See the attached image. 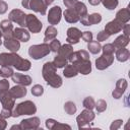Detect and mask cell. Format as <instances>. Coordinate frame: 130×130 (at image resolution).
<instances>
[{
	"label": "cell",
	"mask_w": 130,
	"mask_h": 130,
	"mask_svg": "<svg viewBox=\"0 0 130 130\" xmlns=\"http://www.w3.org/2000/svg\"><path fill=\"white\" fill-rule=\"evenodd\" d=\"M94 108H95V110H96L98 113H102V112L106 111V109H107V103H106V101L103 100V99L98 100V102L94 105Z\"/></svg>",
	"instance_id": "8d00e7d4"
},
{
	"label": "cell",
	"mask_w": 130,
	"mask_h": 130,
	"mask_svg": "<svg viewBox=\"0 0 130 130\" xmlns=\"http://www.w3.org/2000/svg\"><path fill=\"white\" fill-rule=\"evenodd\" d=\"M45 124H46V127L48 129H51V130H59V129H68V130H70L71 129V127L69 125L59 123L58 121H56L54 119H51V118L47 119Z\"/></svg>",
	"instance_id": "7402d4cb"
},
{
	"label": "cell",
	"mask_w": 130,
	"mask_h": 130,
	"mask_svg": "<svg viewBox=\"0 0 130 130\" xmlns=\"http://www.w3.org/2000/svg\"><path fill=\"white\" fill-rule=\"evenodd\" d=\"M9 89V82L7 79H1L0 80V91L8 90Z\"/></svg>",
	"instance_id": "f6af8a7d"
},
{
	"label": "cell",
	"mask_w": 130,
	"mask_h": 130,
	"mask_svg": "<svg viewBox=\"0 0 130 130\" xmlns=\"http://www.w3.org/2000/svg\"><path fill=\"white\" fill-rule=\"evenodd\" d=\"M57 53H58L59 55L65 57V58L69 61V59H70V57H71V55H72V53H73V48H72L71 44H64V45H62V46L60 47V49L58 50Z\"/></svg>",
	"instance_id": "4316f807"
},
{
	"label": "cell",
	"mask_w": 130,
	"mask_h": 130,
	"mask_svg": "<svg viewBox=\"0 0 130 130\" xmlns=\"http://www.w3.org/2000/svg\"><path fill=\"white\" fill-rule=\"evenodd\" d=\"M61 15H62V10L60 6H54L50 8L48 13V22L51 25L58 24L61 20Z\"/></svg>",
	"instance_id": "4fadbf2b"
},
{
	"label": "cell",
	"mask_w": 130,
	"mask_h": 130,
	"mask_svg": "<svg viewBox=\"0 0 130 130\" xmlns=\"http://www.w3.org/2000/svg\"><path fill=\"white\" fill-rule=\"evenodd\" d=\"M88 3L92 6H96L101 3V0H88Z\"/></svg>",
	"instance_id": "816d5d0a"
},
{
	"label": "cell",
	"mask_w": 130,
	"mask_h": 130,
	"mask_svg": "<svg viewBox=\"0 0 130 130\" xmlns=\"http://www.w3.org/2000/svg\"><path fill=\"white\" fill-rule=\"evenodd\" d=\"M0 115H1V116H2L4 119H7V118L12 117V111L2 109V110H1V112H0Z\"/></svg>",
	"instance_id": "bcb514c9"
},
{
	"label": "cell",
	"mask_w": 130,
	"mask_h": 130,
	"mask_svg": "<svg viewBox=\"0 0 130 130\" xmlns=\"http://www.w3.org/2000/svg\"><path fill=\"white\" fill-rule=\"evenodd\" d=\"M0 66L1 67H14L18 71H28L31 67V63L27 59L21 58L16 53H1L0 54Z\"/></svg>",
	"instance_id": "6da1fadb"
},
{
	"label": "cell",
	"mask_w": 130,
	"mask_h": 130,
	"mask_svg": "<svg viewBox=\"0 0 130 130\" xmlns=\"http://www.w3.org/2000/svg\"><path fill=\"white\" fill-rule=\"evenodd\" d=\"M0 103L2 105V109L12 111L15 106V99L10 94L9 90L0 91Z\"/></svg>",
	"instance_id": "30bf717a"
},
{
	"label": "cell",
	"mask_w": 130,
	"mask_h": 130,
	"mask_svg": "<svg viewBox=\"0 0 130 130\" xmlns=\"http://www.w3.org/2000/svg\"><path fill=\"white\" fill-rule=\"evenodd\" d=\"M129 41H130L129 37H126V36L122 35V36H119L112 44L114 45L115 49H120V48H125L129 44Z\"/></svg>",
	"instance_id": "f1b7e54d"
},
{
	"label": "cell",
	"mask_w": 130,
	"mask_h": 130,
	"mask_svg": "<svg viewBox=\"0 0 130 130\" xmlns=\"http://www.w3.org/2000/svg\"><path fill=\"white\" fill-rule=\"evenodd\" d=\"M8 9V5L5 1L0 0V14H4Z\"/></svg>",
	"instance_id": "7dc6e473"
},
{
	"label": "cell",
	"mask_w": 130,
	"mask_h": 130,
	"mask_svg": "<svg viewBox=\"0 0 130 130\" xmlns=\"http://www.w3.org/2000/svg\"><path fill=\"white\" fill-rule=\"evenodd\" d=\"M25 17H26V14L22 10L12 9L9 12L8 19L12 22L17 23L18 25H20V27H25Z\"/></svg>",
	"instance_id": "8fae6325"
},
{
	"label": "cell",
	"mask_w": 130,
	"mask_h": 130,
	"mask_svg": "<svg viewBox=\"0 0 130 130\" xmlns=\"http://www.w3.org/2000/svg\"><path fill=\"white\" fill-rule=\"evenodd\" d=\"M0 29L2 31V37L4 38V40L10 39V38H14L13 37L12 21H10L9 19H4V20H2L0 22Z\"/></svg>",
	"instance_id": "5bb4252c"
},
{
	"label": "cell",
	"mask_w": 130,
	"mask_h": 130,
	"mask_svg": "<svg viewBox=\"0 0 130 130\" xmlns=\"http://www.w3.org/2000/svg\"><path fill=\"white\" fill-rule=\"evenodd\" d=\"M11 78H12L13 82H15L17 84H20V85H23V86H27V85L31 84V77L29 75H26V74L13 73Z\"/></svg>",
	"instance_id": "d6986e66"
},
{
	"label": "cell",
	"mask_w": 130,
	"mask_h": 130,
	"mask_svg": "<svg viewBox=\"0 0 130 130\" xmlns=\"http://www.w3.org/2000/svg\"><path fill=\"white\" fill-rule=\"evenodd\" d=\"M123 25H124V24H122V23H120L119 21H117L116 19H114V20H112V21H110V22H108V23L106 24L105 30H106L110 36H112V35H115V34L120 32V31L122 30V28H123Z\"/></svg>",
	"instance_id": "ffe728a7"
},
{
	"label": "cell",
	"mask_w": 130,
	"mask_h": 130,
	"mask_svg": "<svg viewBox=\"0 0 130 130\" xmlns=\"http://www.w3.org/2000/svg\"><path fill=\"white\" fill-rule=\"evenodd\" d=\"M37 112V107L31 101H24L16 106H14L12 110V117H19L22 115H34Z\"/></svg>",
	"instance_id": "277c9868"
},
{
	"label": "cell",
	"mask_w": 130,
	"mask_h": 130,
	"mask_svg": "<svg viewBox=\"0 0 130 130\" xmlns=\"http://www.w3.org/2000/svg\"><path fill=\"white\" fill-rule=\"evenodd\" d=\"M109 37H110V35L104 29V30H101V31L98 32V35H96V41L98 42H103V41H106L107 39H109Z\"/></svg>",
	"instance_id": "b9f144b4"
},
{
	"label": "cell",
	"mask_w": 130,
	"mask_h": 130,
	"mask_svg": "<svg viewBox=\"0 0 130 130\" xmlns=\"http://www.w3.org/2000/svg\"><path fill=\"white\" fill-rule=\"evenodd\" d=\"M87 49L91 54L95 55L102 51V46H101V43L98 41H90L87 43Z\"/></svg>",
	"instance_id": "4dcf8cb0"
},
{
	"label": "cell",
	"mask_w": 130,
	"mask_h": 130,
	"mask_svg": "<svg viewBox=\"0 0 130 130\" xmlns=\"http://www.w3.org/2000/svg\"><path fill=\"white\" fill-rule=\"evenodd\" d=\"M13 37L18 40L19 42H23V43H26L29 41L30 39V35L28 32L27 29H25L24 27H16V28H13Z\"/></svg>",
	"instance_id": "ac0fdd59"
},
{
	"label": "cell",
	"mask_w": 130,
	"mask_h": 130,
	"mask_svg": "<svg viewBox=\"0 0 130 130\" xmlns=\"http://www.w3.org/2000/svg\"><path fill=\"white\" fill-rule=\"evenodd\" d=\"M44 93V87L40 84H36L31 87V94L35 96H41Z\"/></svg>",
	"instance_id": "ab89813d"
},
{
	"label": "cell",
	"mask_w": 130,
	"mask_h": 130,
	"mask_svg": "<svg viewBox=\"0 0 130 130\" xmlns=\"http://www.w3.org/2000/svg\"><path fill=\"white\" fill-rule=\"evenodd\" d=\"M9 92H10V94L16 100V99H21V98L25 96L26 93H27V90H26L25 86L18 84V85L13 86V87L9 90Z\"/></svg>",
	"instance_id": "d4e9b609"
},
{
	"label": "cell",
	"mask_w": 130,
	"mask_h": 130,
	"mask_svg": "<svg viewBox=\"0 0 130 130\" xmlns=\"http://www.w3.org/2000/svg\"><path fill=\"white\" fill-rule=\"evenodd\" d=\"M21 5L26 9H30L35 12L41 13V15L46 14L48 7L44 0H22Z\"/></svg>",
	"instance_id": "8992f818"
},
{
	"label": "cell",
	"mask_w": 130,
	"mask_h": 130,
	"mask_svg": "<svg viewBox=\"0 0 130 130\" xmlns=\"http://www.w3.org/2000/svg\"><path fill=\"white\" fill-rule=\"evenodd\" d=\"M122 30L124 31V36H126V37H130V24L125 23V24L123 25Z\"/></svg>",
	"instance_id": "681fc988"
},
{
	"label": "cell",
	"mask_w": 130,
	"mask_h": 130,
	"mask_svg": "<svg viewBox=\"0 0 130 130\" xmlns=\"http://www.w3.org/2000/svg\"><path fill=\"white\" fill-rule=\"evenodd\" d=\"M69 61L71 64H73L78 73H81L83 75H87L91 72V63L89 60V54L85 50H79L76 52H73Z\"/></svg>",
	"instance_id": "7a4b0ae2"
},
{
	"label": "cell",
	"mask_w": 130,
	"mask_h": 130,
	"mask_svg": "<svg viewBox=\"0 0 130 130\" xmlns=\"http://www.w3.org/2000/svg\"><path fill=\"white\" fill-rule=\"evenodd\" d=\"M92 37H93V36H92V32H91V31H83V32L81 34V38H82L83 41L86 42V43L92 41Z\"/></svg>",
	"instance_id": "ee69618b"
},
{
	"label": "cell",
	"mask_w": 130,
	"mask_h": 130,
	"mask_svg": "<svg viewBox=\"0 0 130 130\" xmlns=\"http://www.w3.org/2000/svg\"><path fill=\"white\" fill-rule=\"evenodd\" d=\"M94 117H95V114L92 112V110L85 109V110L81 111V113L76 118L78 128L81 129V128L90 127V122L94 119Z\"/></svg>",
	"instance_id": "52a82bcc"
},
{
	"label": "cell",
	"mask_w": 130,
	"mask_h": 130,
	"mask_svg": "<svg viewBox=\"0 0 130 130\" xmlns=\"http://www.w3.org/2000/svg\"><path fill=\"white\" fill-rule=\"evenodd\" d=\"M81 24L85 26H89L92 24H98L102 21V15L100 13H92V14H86L79 20Z\"/></svg>",
	"instance_id": "2e32d148"
},
{
	"label": "cell",
	"mask_w": 130,
	"mask_h": 130,
	"mask_svg": "<svg viewBox=\"0 0 130 130\" xmlns=\"http://www.w3.org/2000/svg\"><path fill=\"white\" fill-rule=\"evenodd\" d=\"M1 39H2V31H1V29H0V46L2 45V41H1Z\"/></svg>",
	"instance_id": "11a10c76"
},
{
	"label": "cell",
	"mask_w": 130,
	"mask_h": 130,
	"mask_svg": "<svg viewBox=\"0 0 130 130\" xmlns=\"http://www.w3.org/2000/svg\"><path fill=\"white\" fill-rule=\"evenodd\" d=\"M127 86H128V83H127V80L125 78H121V79L117 80L116 87L112 92L113 98L116 99V100L120 99L123 95V93L125 92V90L127 89Z\"/></svg>",
	"instance_id": "9a60e30c"
},
{
	"label": "cell",
	"mask_w": 130,
	"mask_h": 130,
	"mask_svg": "<svg viewBox=\"0 0 130 130\" xmlns=\"http://www.w3.org/2000/svg\"><path fill=\"white\" fill-rule=\"evenodd\" d=\"M115 50H116V49H115V47H114V45H113L112 43H110V44H106L105 46L102 47V51H103V53L114 54Z\"/></svg>",
	"instance_id": "60d3db41"
},
{
	"label": "cell",
	"mask_w": 130,
	"mask_h": 130,
	"mask_svg": "<svg viewBox=\"0 0 130 130\" xmlns=\"http://www.w3.org/2000/svg\"><path fill=\"white\" fill-rule=\"evenodd\" d=\"M25 27H27V29L32 32V34H38L41 31L42 27H43V23L39 20V18L34 15V14H26L25 17Z\"/></svg>",
	"instance_id": "ba28073f"
},
{
	"label": "cell",
	"mask_w": 130,
	"mask_h": 130,
	"mask_svg": "<svg viewBox=\"0 0 130 130\" xmlns=\"http://www.w3.org/2000/svg\"><path fill=\"white\" fill-rule=\"evenodd\" d=\"M72 8H74V9L76 10V12L78 13V15H79L80 18H82L83 16H85V15L87 14V8H86V5H85L83 2H79V1H77V3H76ZM79 20H80V19H79Z\"/></svg>",
	"instance_id": "1f68e13d"
},
{
	"label": "cell",
	"mask_w": 130,
	"mask_h": 130,
	"mask_svg": "<svg viewBox=\"0 0 130 130\" xmlns=\"http://www.w3.org/2000/svg\"><path fill=\"white\" fill-rule=\"evenodd\" d=\"M53 64L56 66V68H63V67H65V66L68 64V60H67L65 57H63V56H61V55L58 54V55L54 58Z\"/></svg>",
	"instance_id": "d6a6232c"
},
{
	"label": "cell",
	"mask_w": 130,
	"mask_h": 130,
	"mask_svg": "<svg viewBox=\"0 0 130 130\" xmlns=\"http://www.w3.org/2000/svg\"><path fill=\"white\" fill-rule=\"evenodd\" d=\"M64 110H65V112L68 114V115H73V114H75V112H76V106H75V104L73 103V102H66L65 103V105H64Z\"/></svg>",
	"instance_id": "e575fe53"
},
{
	"label": "cell",
	"mask_w": 130,
	"mask_h": 130,
	"mask_svg": "<svg viewBox=\"0 0 130 130\" xmlns=\"http://www.w3.org/2000/svg\"><path fill=\"white\" fill-rule=\"evenodd\" d=\"M115 56L116 59L119 62H125L129 59L130 57V52L128 49L126 48H120V49H116L115 50Z\"/></svg>",
	"instance_id": "484cf974"
},
{
	"label": "cell",
	"mask_w": 130,
	"mask_h": 130,
	"mask_svg": "<svg viewBox=\"0 0 130 130\" xmlns=\"http://www.w3.org/2000/svg\"><path fill=\"white\" fill-rule=\"evenodd\" d=\"M81 31L77 27H69L67 29L66 42L68 44H77L81 38Z\"/></svg>",
	"instance_id": "e0dca14e"
},
{
	"label": "cell",
	"mask_w": 130,
	"mask_h": 130,
	"mask_svg": "<svg viewBox=\"0 0 130 130\" xmlns=\"http://www.w3.org/2000/svg\"><path fill=\"white\" fill-rule=\"evenodd\" d=\"M117 21H119L120 23L122 24H125V23H128L129 19H130V10L129 8H122L120 9L117 13H116V18H115Z\"/></svg>",
	"instance_id": "cb8c5ba5"
},
{
	"label": "cell",
	"mask_w": 130,
	"mask_h": 130,
	"mask_svg": "<svg viewBox=\"0 0 130 130\" xmlns=\"http://www.w3.org/2000/svg\"><path fill=\"white\" fill-rule=\"evenodd\" d=\"M50 52V47L47 43H43L40 45H31L28 48V55L35 60H40L46 57L47 55H49Z\"/></svg>",
	"instance_id": "5b68a950"
},
{
	"label": "cell",
	"mask_w": 130,
	"mask_h": 130,
	"mask_svg": "<svg viewBox=\"0 0 130 130\" xmlns=\"http://www.w3.org/2000/svg\"><path fill=\"white\" fill-rule=\"evenodd\" d=\"M11 129H20V126L19 125H13V126H11Z\"/></svg>",
	"instance_id": "db71d44e"
},
{
	"label": "cell",
	"mask_w": 130,
	"mask_h": 130,
	"mask_svg": "<svg viewBox=\"0 0 130 130\" xmlns=\"http://www.w3.org/2000/svg\"><path fill=\"white\" fill-rule=\"evenodd\" d=\"M114 62V54L103 53L99 58L95 59V67L99 70H105Z\"/></svg>",
	"instance_id": "9c48e42d"
},
{
	"label": "cell",
	"mask_w": 130,
	"mask_h": 130,
	"mask_svg": "<svg viewBox=\"0 0 130 130\" xmlns=\"http://www.w3.org/2000/svg\"><path fill=\"white\" fill-rule=\"evenodd\" d=\"M40 119L38 117H31V118H27V119H23L19 126H20V130H36L40 127Z\"/></svg>",
	"instance_id": "7c38bea8"
},
{
	"label": "cell",
	"mask_w": 130,
	"mask_h": 130,
	"mask_svg": "<svg viewBox=\"0 0 130 130\" xmlns=\"http://www.w3.org/2000/svg\"><path fill=\"white\" fill-rule=\"evenodd\" d=\"M64 18L67 22L69 23H76L77 21H79L80 17L78 15V13L76 12V10L74 8H67L64 12Z\"/></svg>",
	"instance_id": "44dd1931"
},
{
	"label": "cell",
	"mask_w": 130,
	"mask_h": 130,
	"mask_svg": "<svg viewBox=\"0 0 130 130\" xmlns=\"http://www.w3.org/2000/svg\"><path fill=\"white\" fill-rule=\"evenodd\" d=\"M122 124H123V121H122L121 119L115 120V121L112 122V124H111V126H110V129H111V130H117V129H119V128L122 126Z\"/></svg>",
	"instance_id": "7bdbcfd3"
},
{
	"label": "cell",
	"mask_w": 130,
	"mask_h": 130,
	"mask_svg": "<svg viewBox=\"0 0 130 130\" xmlns=\"http://www.w3.org/2000/svg\"><path fill=\"white\" fill-rule=\"evenodd\" d=\"M101 3L104 5V7H106L107 9L109 10H114L118 4H119V1L118 0H101Z\"/></svg>",
	"instance_id": "836d02e7"
},
{
	"label": "cell",
	"mask_w": 130,
	"mask_h": 130,
	"mask_svg": "<svg viewBox=\"0 0 130 130\" xmlns=\"http://www.w3.org/2000/svg\"><path fill=\"white\" fill-rule=\"evenodd\" d=\"M78 74V71L76 69V67L73 64H67L63 70V75L66 78H72L75 77Z\"/></svg>",
	"instance_id": "f546056e"
},
{
	"label": "cell",
	"mask_w": 130,
	"mask_h": 130,
	"mask_svg": "<svg viewBox=\"0 0 130 130\" xmlns=\"http://www.w3.org/2000/svg\"><path fill=\"white\" fill-rule=\"evenodd\" d=\"M63 3L67 8H72L77 3V0H63Z\"/></svg>",
	"instance_id": "c3c4849f"
},
{
	"label": "cell",
	"mask_w": 130,
	"mask_h": 130,
	"mask_svg": "<svg viewBox=\"0 0 130 130\" xmlns=\"http://www.w3.org/2000/svg\"><path fill=\"white\" fill-rule=\"evenodd\" d=\"M13 69L11 67H2L0 69V76L4 77V78H8V77H11L12 74H13Z\"/></svg>",
	"instance_id": "74e56055"
},
{
	"label": "cell",
	"mask_w": 130,
	"mask_h": 130,
	"mask_svg": "<svg viewBox=\"0 0 130 130\" xmlns=\"http://www.w3.org/2000/svg\"><path fill=\"white\" fill-rule=\"evenodd\" d=\"M3 45L6 49H8L10 52H13V53H16L20 48V43L15 38H10V39L4 40Z\"/></svg>",
	"instance_id": "603a6c76"
},
{
	"label": "cell",
	"mask_w": 130,
	"mask_h": 130,
	"mask_svg": "<svg viewBox=\"0 0 130 130\" xmlns=\"http://www.w3.org/2000/svg\"><path fill=\"white\" fill-rule=\"evenodd\" d=\"M58 35V30L54 25H50L46 28L45 31V37H44V43H47L49 41L54 40Z\"/></svg>",
	"instance_id": "83f0119b"
},
{
	"label": "cell",
	"mask_w": 130,
	"mask_h": 130,
	"mask_svg": "<svg viewBox=\"0 0 130 130\" xmlns=\"http://www.w3.org/2000/svg\"><path fill=\"white\" fill-rule=\"evenodd\" d=\"M49 47H50V51H52V52H54V53H57L58 50H59L60 47H61V43H60V41H58L57 39H54V40H52L51 43L49 44Z\"/></svg>",
	"instance_id": "f35d334b"
},
{
	"label": "cell",
	"mask_w": 130,
	"mask_h": 130,
	"mask_svg": "<svg viewBox=\"0 0 130 130\" xmlns=\"http://www.w3.org/2000/svg\"><path fill=\"white\" fill-rule=\"evenodd\" d=\"M44 1H45V3H46V5L48 6V5H50V4H52V3H53V2L55 1V0H44Z\"/></svg>",
	"instance_id": "f5cc1de1"
},
{
	"label": "cell",
	"mask_w": 130,
	"mask_h": 130,
	"mask_svg": "<svg viewBox=\"0 0 130 130\" xmlns=\"http://www.w3.org/2000/svg\"><path fill=\"white\" fill-rule=\"evenodd\" d=\"M7 127V122L6 120L0 115V130H4Z\"/></svg>",
	"instance_id": "f907efd6"
},
{
	"label": "cell",
	"mask_w": 130,
	"mask_h": 130,
	"mask_svg": "<svg viewBox=\"0 0 130 130\" xmlns=\"http://www.w3.org/2000/svg\"><path fill=\"white\" fill-rule=\"evenodd\" d=\"M42 75L45 81L47 82V84L54 88L60 87L63 83L61 76L57 74V68L53 64V62H46L43 65Z\"/></svg>",
	"instance_id": "3957f363"
},
{
	"label": "cell",
	"mask_w": 130,
	"mask_h": 130,
	"mask_svg": "<svg viewBox=\"0 0 130 130\" xmlns=\"http://www.w3.org/2000/svg\"><path fill=\"white\" fill-rule=\"evenodd\" d=\"M82 105L85 109H88V110H92L94 108V105H95V102L94 100L91 98V96H86L83 102H82Z\"/></svg>",
	"instance_id": "d590c367"
}]
</instances>
